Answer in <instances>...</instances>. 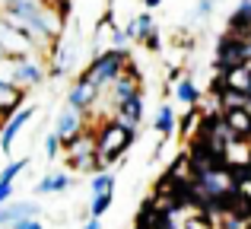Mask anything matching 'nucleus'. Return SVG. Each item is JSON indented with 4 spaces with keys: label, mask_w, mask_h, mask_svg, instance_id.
<instances>
[{
    "label": "nucleus",
    "mask_w": 251,
    "mask_h": 229,
    "mask_svg": "<svg viewBox=\"0 0 251 229\" xmlns=\"http://www.w3.org/2000/svg\"><path fill=\"white\" fill-rule=\"evenodd\" d=\"M134 137H137V127H130V124H124V121H118V118L105 121V127H102V130H96L102 169H108L111 162L121 159V156L127 153V147L134 143Z\"/></svg>",
    "instance_id": "f257e3e1"
},
{
    "label": "nucleus",
    "mask_w": 251,
    "mask_h": 229,
    "mask_svg": "<svg viewBox=\"0 0 251 229\" xmlns=\"http://www.w3.org/2000/svg\"><path fill=\"white\" fill-rule=\"evenodd\" d=\"M127 64H130V51L127 48H108V51H102V54L92 57L83 76L99 89V93H102L105 86H111V83L124 74V67H127Z\"/></svg>",
    "instance_id": "f03ea898"
},
{
    "label": "nucleus",
    "mask_w": 251,
    "mask_h": 229,
    "mask_svg": "<svg viewBox=\"0 0 251 229\" xmlns=\"http://www.w3.org/2000/svg\"><path fill=\"white\" fill-rule=\"evenodd\" d=\"M0 48H3L6 54H13V57H29L35 45H32V38L25 35V32L13 29V25L0 16Z\"/></svg>",
    "instance_id": "7ed1b4c3"
},
{
    "label": "nucleus",
    "mask_w": 251,
    "mask_h": 229,
    "mask_svg": "<svg viewBox=\"0 0 251 229\" xmlns=\"http://www.w3.org/2000/svg\"><path fill=\"white\" fill-rule=\"evenodd\" d=\"M48 80V70L42 64H35L32 57H13V83L19 89L25 86H38V83Z\"/></svg>",
    "instance_id": "20e7f679"
},
{
    "label": "nucleus",
    "mask_w": 251,
    "mask_h": 229,
    "mask_svg": "<svg viewBox=\"0 0 251 229\" xmlns=\"http://www.w3.org/2000/svg\"><path fill=\"white\" fill-rule=\"evenodd\" d=\"M137 93H140V70H134V64H127V67H124V74L118 76L115 83H111V96H115V105H121V102L134 99Z\"/></svg>",
    "instance_id": "39448f33"
},
{
    "label": "nucleus",
    "mask_w": 251,
    "mask_h": 229,
    "mask_svg": "<svg viewBox=\"0 0 251 229\" xmlns=\"http://www.w3.org/2000/svg\"><path fill=\"white\" fill-rule=\"evenodd\" d=\"M54 134L61 137V143L74 140L76 134H83V112H76V108H61L54 118Z\"/></svg>",
    "instance_id": "423d86ee"
},
{
    "label": "nucleus",
    "mask_w": 251,
    "mask_h": 229,
    "mask_svg": "<svg viewBox=\"0 0 251 229\" xmlns=\"http://www.w3.org/2000/svg\"><path fill=\"white\" fill-rule=\"evenodd\" d=\"M96 99H99V89L92 86L86 76H80V80H76V86L67 93V105L76 108V112H89V108L96 105Z\"/></svg>",
    "instance_id": "0eeeda50"
},
{
    "label": "nucleus",
    "mask_w": 251,
    "mask_h": 229,
    "mask_svg": "<svg viewBox=\"0 0 251 229\" xmlns=\"http://www.w3.org/2000/svg\"><path fill=\"white\" fill-rule=\"evenodd\" d=\"M35 115V108H19L16 115L10 118V121L3 124V127H0V150H3L6 156H10V147H13V140H16L19 137V130L25 127V124H29V118Z\"/></svg>",
    "instance_id": "6e6552de"
},
{
    "label": "nucleus",
    "mask_w": 251,
    "mask_h": 229,
    "mask_svg": "<svg viewBox=\"0 0 251 229\" xmlns=\"http://www.w3.org/2000/svg\"><path fill=\"white\" fill-rule=\"evenodd\" d=\"M115 118H118V121H124V124H130V127H137V124H140V118H143V96L137 93L134 99L115 105Z\"/></svg>",
    "instance_id": "1a4fd4ad"
},
{
    "label": "nucleus",
    "mask_w": 251,
    "mask_h": 229,
    "mask_svg": "<svg viewBox=\"0 0 251 229\" xmlns=\"http://www.w3.org/2000/svg\"><path fill=\"white\" fill-rule=\"evenodd\" d=\"M153 29H156V23H153V16H150V13H140V16H134L127 25H124V32H127L130 42H147V35Z\"/></svg>",
    "instance_id": "9d476101"
},
{
    "label": "nucleus",
    "mask_w": 251,
    "mask_h": 229,
    "mask_svg": "<svg viewBox=\"0 0 251 229\" xmlns=\"http://www.w3.org/2000/svg\"><path fill=\"white\" fill-rule=\"evenodd\" d=\"M153 130H159V137H162V140H169V137L175 134V108L162 102V105L156 108V118H153Z\"/></svg>",
    "instance_id": "9b49d317"
},
{
    "label": "nucleus",
    "mask_w": 251,
    "mask_h": 229,
    "mask_svg": "<svg viewBox=\"0 0 251 229\" xmlns=\"http://www.w3.org/2000/svg\"><path fill=\"white\" fill-rule=\"evenodd\" d=\"M175 99L181 102V105H188V108H194L197 102H201V89H197V83L191 80V76L175 80Z\"/></svg>",
    "instance_id": "f8f14e48"
},
{
    "label": "nucleus",
    "mask_w": 251,
    "mask_h": 229,
    "mask_svg": "<svg viewBox=\"0 0 251 229\" xmlns=\"http://www.w3.org/2000/svg\"><path fill=\"white\" fill-rule=\"evenodd\" d=\"M220 80L226 83L229 89H242V93H248L251 89V67H235V70H226V74H220Z\"/></svg>",
    "instance_id": "ddd939ff"
},
{
    "label": "nucleus",
    "mask_w": 251,
    "mask_h": 229,
    "mask_svg": "<svg viewBox=\"0 0 251 229\" xmlns=\"http://www.w3.org/2000/svg\"><path fill=\"white\" fill-rule=\"evenodd\" d=\"M108 191H115V172L102 169V172H96L89 178V194L96 198V194H108Z\"/></svg>",
    "instance_id": "4468645a"
},
{
    "label": "nucleus",
    "mask_w": 251,
    "mask_h": 229,
    "mask_svg": "<svg viewBox=\"0 0 251 229\" xmlns=\"http://www.w3.org/2000/svg\"><path fill=\"white\" fill-rule=\"evenodd\" d=\"M111 201H115V191H108V194H96V198L89 201V217H96V220H102L105 213H108V207H111Z\"/></svg>",
    "instance_id": "2eb2a0df"
},
{
    "label": "nucleus",
    "mask_w": 251,
    "mask_h": 229,
    "mask_svg": "<svg viewBox=\"0 0 251 229\" xmlns=\"http://www.w3.org/2000/svg\"><path fill=\"white\" fill-rule=\"evenodd\" d=\"M25 166H29V159H16V162H10V166L0 172V181H10V185H13V181L19 178V172H23Z\"/></svg>",
    "instance_id": "dca6fc26"
},
{
    "label": "nucleus",
    "mask_w": 251,
    "mask_h": 229,
    "mask_svg": "<svg viewBox=\"0 0 251 229\" xmlns=\"http://www.w3.org/2000/svg\"><path fill=\"white\" fill-rule=\"evenodd\" d=\"M70 185H74V178H70L67 172H51V191L54 194H64Z\"/></svg>",
    "instance_id": "f3484780"
},
{
    "label": "nucleus",
    "mask_w": 251,
    "mask_h": 229,
    "mask_svg": "<svg viewBox=\"0 0 251 229\" xmlns=\"http://www.w3.org/2000/svg\"><path fill=\"white\" fill-rule=\"evenodd\" d=\"M213 10H216V0H197V6H194V13H191V16L203 23V19L213 16Z\"/></svg>",
    "instance_id": "a211bd4d"
},
{
    "label": "nucleus",
    "mask_w": 251,
    "mask_h": 229,
    "mask_svg": "<svg viewBox=\"0 0 251 229\" xmlns=\"http://www.w3.org/2000/svg\"><path fill=\"white\" fill-rule=\"evenodd\" d=\"M57 147H64V143H61V137L51 130V134L45 137V156H48V159H57Z\"/></svg>",
    "instance_id": "6ab92c4d"
},
{
    "label": "nucleus",
    "mask_w": 251,
    "mask_h": 229,
    "mask_svg": "<svg viewBox=\"0 0 251 229\" xmlns=\"http://www.w3.org/2000/svg\"><path fill=\"white\" fill-rule=\"evenodd\" d=\"M127 42H130V38H127V32H124V29H118V25L111 23V48H127Z\"/></svg>",
    "instance_id": "aec40b11"
},
{
    "label": "nucleus",
    "mask_w": 251,
    "mask_h": 229,
    "mask_svg": "<svg viewBox=\"0 0 251 229\" xmlns=\"http://www.w3.org/2000/svg\"><path fill=\"white\" fill-rule=\"evenodd\" d=\"M32 194H35V198H45V194H54V191H51V175H45L42 181H35V185H32Z\"/></svg>",
    "instance_id": "412c9836"
},
{
    "label": "nucleus",
    "mask_w": 251,
    "mask_h": 229,
    "mask_svg": "<svg viewBox=\"0 0 251 229\" xmlns=\"http://www.w3.org/2000/svg\"><path fill=\"white\" fill-rule=\"evenodd\" d=\"M184 229H213V226H210V217H207V213H201V217H191L188 223H184Z\"/></svg>",
    "instance_id": "4be33fe9"
},
{
    "label": "nucleus",
    "mask_w": 251,
    "mask_h": 229,
    "mask_svg": "<svg viewBox=\"0 0 251 229\" xmlns=\"http://www.w3.org/2000/svg\"><path fill=\"white\" fill-rule=\"evenodd\" d=\"M143 45H147L150 51H159V48H162V38H159V29H153V32H150V35H147V42H143Z\"/></svg>",
    "instance_id": "5701e85b"
},
{
    "label": "nucleus",
    "mask_w": 251,
    "mask_h": 229,
    "mask_svg": "<svg viewBox=\"0 0 251 229\" xmlns=\"http://www.w3.org/2000/svg\"><path fill=\"white\" fill-rule=\"evenodd\" d=\"M10 198H13V185L10 181H0V207L10 204Z\"/></svg>",
    "instance_id": "b1692460"
},
{
    "label": "nucleus",
    "mask_w": 251,
    "mask_h": 229,
    "mask_svg": "<svg viewBox=\"0 0 251 229\" xmlns=\"http://www.w3.org/2000/svg\"><path fill=\"white\" fill-rule=\"evenodd\" d=\"M10 229H45L42 223H38V220L35 217H32V220H19V223H13Z\"/></svg>",
    "instance_id": "393cba45"
},
{
    "label": "nucleus",
    "mask_w": 251,
    "mask_h": 229,
    "mask_svg": "<svg viewBox=\"0 0 251 229\" xmlns=\"http://www.w3.org/2000/svg\"><path fill=\"white\" fill-rule=\"evenodd\" d=\"M83 229H102V220L89 217V220H86V223H83Z\"/></svg>",
    "instance_id": "a878e982"
},
{
    "label": "nucleus",
    "mask_w": 251,
    "mask_h": 229,
    "mask_svg": "<svg viewBox=\"0 0 251 229\" xmlns=\"http://www.w3.org/2000/svg\"><path fill=\"white\" fill-rule=\"evenodd\" d=\"M147 3V10H156V6H162V0H143Z\"/></svg>",
    "instance_id": "bb28decb"
}]
</instances>
